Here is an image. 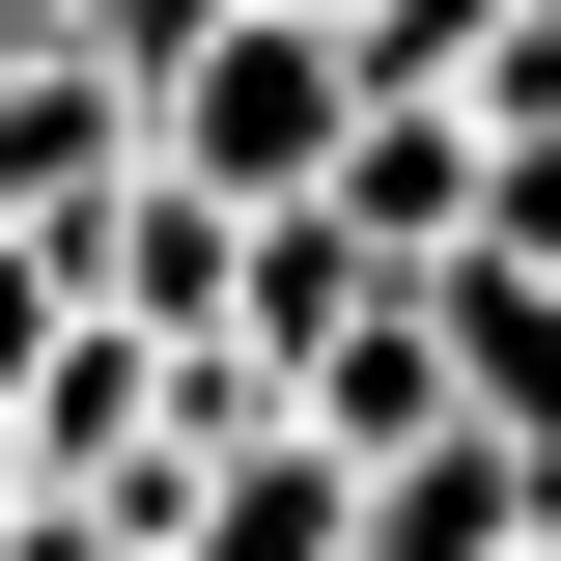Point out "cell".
I'll use <instances>...</instances> for the list:
<instances>
[{
	"label": "cell",
	"mask_w": 561,
	"mask_h": 561,
	"mask_svg": "<svg viewBox=\"0 0 561 561\" xmlns=\"http://www.w3.org/2000/svg\"><path fill=\"white\" fill-rule=\"evenodd\" d=\"M28 365H57V280H28V253H0V421H28Z\"/></svg>",
	"instance_id": "cell-5"
},
{
	"label": "cell",
	"mask_w": 561,
	"mask_h": 561,
	"mask_svg": "<svg viewBox=\"0 0 561 561\" xmlns=\"http://www.w3.org/2000/svg\"><path fill=\"white\" fill-rule=\"evenodd\" d=\"M337 561H561V478L505 449V421H449V449L337 478Z\"/></svg>",
	"instance_id": "cell-2"
},
{
	"label": "cell",
	"mask_w": 561,
	"mask_h": 561,
	"mask_svg": "<svg viewBox=\"0 0 561 561\" xmlns=\"http://www.w3.org/2000/svg\"><path fill=\"white\" fill-rule=\"evenodd\" d=\"M505 197H534V140H478V113H337V169H309V225H337L365 280H421V253H478Z\"/></svg>",
	"instance_id": "cell-1"
},
{
	"label": "cell",
	"mask_w": 561,
	"mask_h": 561,
	"mask_svg": "<svg viewBox=\"0 0 561 561\" xmlns=\"http://www.w3.org/2000/svg\"><path fill=\"white\" fill-rule=\"evenodd\" d=\"M225 28H253V0H57L28 57H84V84H113V113H140V84H169V57H225Z\"/></svg>",
	"instance_id": "cell-4"
},
{
	"label": "cell",
	"mask_w": 561,
	"mask_h": 561,
	"mask_svg": "<svg viewBox=\"0 0 561 561\" xmlns=\"http://www.w3.org/2000/svg\"><path fill=\"white\" fill-rule=\"evenodd\" d=\"M113 169H140V113H113V84H84V57H0V253H57Z\"/></svg>",
	"instance_id": "cell-3"
}]
</instances>
